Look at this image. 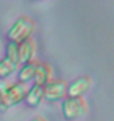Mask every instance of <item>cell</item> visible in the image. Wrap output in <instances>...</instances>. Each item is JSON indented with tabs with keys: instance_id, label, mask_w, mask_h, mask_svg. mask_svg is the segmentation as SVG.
<instances>
[{
	"instance_id": "7c38bea8",
	"label": "cell",
	"mask_w": 114,
	"mask_h": 121,
	"mask_svg": "<svg viewBox=\"0 0 114 121\" xmlns=\"http://www.w3.org/2000/svg\"><path fill=\"white\" fill-rule=\"evenodd\" d=\"M7 110H8V107L6 105L4 99H2V96L0 94V112H6Z\"/></svg>"
},
{
	"instance_id": "8992f818",
	"label": "cell",
	"mask_w": 114,
	"mask_h": 121,
	"mask_svg": "<svg viewBox=\"0 0 114 121\" xmlns=\"http://www.w3.org/2000/svg\"><path fill=\"white\" fill-rule=\"evenodd\" d=\"M43 100H44V86L33 84L29 89H27L26 95L24 99V102L26 103L27 107L36 109L41 103Z\"/></svg>"
},
{
	"instance_id": "8fae6325",
	"label": "cell",
	"mask_w": 114,
	"mask_h": 121,
	"mask_svg": "<svg viewBox=\"0 0 114 121\" xmlns=\"http://www.w3.org/2000/svg\"><path fill=\"white\" fill-rule=\"evenodd\" d=\"M4 58L10 60L11 63L19 65V57H18V44L15 42H8L4 47Z\"/></svg>"
},
{
	"instance_id": "6da1fadb",
	"label": "cell",
	"mask_w": 114,
	"mask_h": 121,
	"mask_svg": "<svg viewBox=\"0 0 114 121\" xmlns=\"http://www.w3.org/2000/svg\"><path fill=\"white\" fill-rule=\"evenodd\" d=\"M34 30H35V22L30 18L21 16L13 22L8 31L6 33V38L8 39V42L20 44L30 38Z\"/></svg>"
},
{
	"instance_id": "30bf717a",
	"label": "cell",
	"mask_w": 114,
	"mask_h": 121,
	"mask_svg": "<svg viewBox=\"0 0 114 121\" xmlns=\"http://www.w3.org/2000/svg\"><path fill=\"white\" fill-rule=\"evenodd\" d=\"M18 69V65L11 63L10 60L7 58L2 57L0 60V78L4 80V78H9L12 73H15Z\"/></svg>"
},
{
	"instance_id": "3957f363",
	"label": "cell",
	"mask_w": 114,
	"mask_h": 121,
	"mask_svg": "<svg viewBox=\"0 0 114 121\" xmlns=\"http://www.w3.org/2000/svg\"><path fill=\"white\" fill-rule=\"evenodd\" d=\"M26 92H27L26 84L15 82L12 84H10V85H7V89L1 93V96H2L6 105L9 109L11 107H15L17 104L21 103L24 99H25Z\"/></svg>"
},
{
	"instance_id": "9c48e42d",
	"label": "cell",
	"mask_w": 114,
	"mask_h": 121,
	"mask_svg": "<svg viewBox=\"0 0 114 121\" xmlns=\"http://www.w3.org/2000/svg\"><path fill=\"white\" fill-rule=\"evenodd\" d=\"M35 69H36V63H34V62L21 65L18 69V73H17L18 82L21 83V84H26V83L33 81L34 75H35Z\"/></svg>"
},
{
	"instance_id": "ba28073f",
	"label": "cell",
	"mask_w": 114,
	"mask_h": 121,
	"mask_svg": "<svg viewBox=\"0 0 114 121\" xmlns=\"http://www.w3.org/2000/svg\"><path fill=\"white\" fill-rule=\"evenodd\" d=\"M50 69L46 63H36L35 75H34V84L44 86L50 81Z\"/></svg>"
},
{
	"instance_id": "277c9868",
	"label": "cell",
	"mask_w": 114,
	"mask_h": 121,
	"mask_svg": "<svg viewBox=\"0 0 114 121\" xmlns=\"http://www.w3.org/2000/svg\"><path fill=\"white\" fill-rule=\"evenodd\" d=\"M67 84L63 80L49 81L44 85V100L48 102H59L66 98Z\"/></svg>"
},
{
	"instance_id": "52a82bcc",
	"label": "cell",
	"mask_w": 114,
	"mask_h": 121,
	"mask_svg": "<svg viewBox=\"0 0 114 121\" xmlns=\"http://www.w3.org/2000/svg\"><path fill=\"white\" fill-rule=\"evenodd\" d=\"M35 53V46L30 39L25 40L22 43L18 44V57H19V64L25 65L33 62Z\"/></svg>"
},
{
	"instance_id": "5b68a950",
	"label": "cell",
	"mask_w": 114,
	"mask_h": 121,
	"mask_svg": "<svg viewBox=\"0 0 114 121\" xmlns=\"http://www.w3.org/2000/svg\"><path fill=\"white\" fill-rule=\"evenodd\" d=\"M91 87L90 76H79L75 78L66 86V96L67 98H82Z\"/></svg>"
},
{
	"instance_id": "7a4b0ae2",
	"label": "cell",
	"mask_w": 114,
	"mask_h": 121,
	"mask_svg": "<svg viewBox=\"0 0 114 121\" xmlns=\"http://www.w3.org/2000/svg\"><path fill=\"white\" fill-rule=\"evenodd\" d=\"M61 111L67 121L76 120L83 117L86 112V103L82 98H67L61 100Z\"/></svg>"
},
{
	"instance_id": "4fadbf2b",
	"label": "cell",
	"mask_w": 114,
	"mask_h": 121,
	"mask_svg": "<svg viewBox=\"0 0 114 121\" xmlns=\"http://www.w3.org/2000/svg\"><path fill=\"white\" fill-rule=\"evenodd\" d=\"M30 121H45L44 119H40V118H34V119H31Z\"/></svg>"
}]
</instances>
